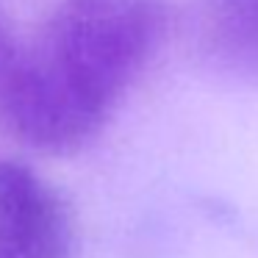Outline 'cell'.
Here are the masks:
<instances>
[{
    "label": "cell",
    "mask_w": 258,
    "mask_h": 258,
    "mask_svg": "<svg viewBox=\"0 0 258 258\" xmlns=\"http://www.w3.org/2000/svg\"><path fill=\"white\" fill-rule=\"evenodd\" d=\"M167 0H61L45 23L3 128L45 153L106 125L167 31Z\"/></svg>",
    "instance_id": "6da1fadb"
},
{
    "label": "cell",
    "mask_w": 258,
    "mask_h": 258,
    "mask_svg": "<svg viewBox=\"0 0 258 258\" xmlns=\"http://www.w3.org/2000/svg\"><path fill=\"white\" fill-rule=\"evenodd\" d=\"M191 31L217 67L258 78V0H191Z\"/></svg>",
    "instance_id": "3957f363"
},
{
    "label": "cell",
    "mask_w": 258,
    "mask_h": 258,
    "mask_svg": "<svg viewBox=\"0 0 258 258\" xmlns=\"http://www.w3.org/2000/svg\"><path fill=\"white\" fill-rule=\"evenodd\" d=\"M73 219L58 191L20 161H0V258H70Z\"/></svg>",
    "instance_id": "7a4b0ae2"
},
{
    "label": "cell",
    "mask_w": 258,
    "mask_h": 258,
    "mask_svg": "<svg viewBox=\"0 0 258 258\" xmlns=\"http://www.w3.org/2000/svg\"><path fill=\"white\" fill-rule=\"evenodd\" d=\"M25 64H28V47L20 45L12 28L6 25V20L0 17V125H3L14 97L20 92Z\"/></svg>",
    "instance_id": "277c9868"
}]
</instances>
